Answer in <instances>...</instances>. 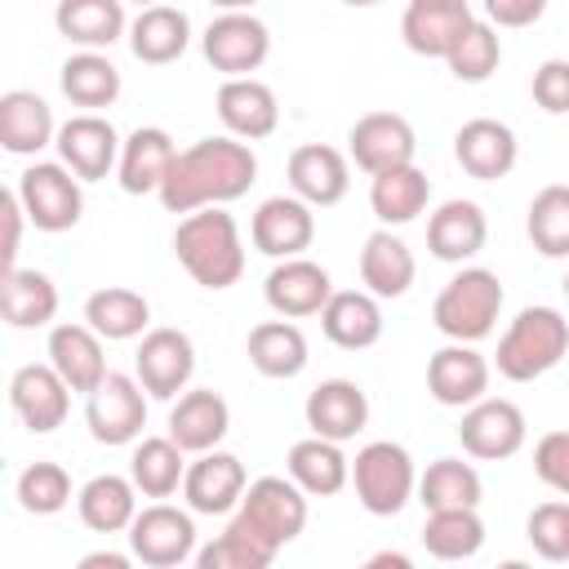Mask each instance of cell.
Wrapping results in <instances>:
<instances>
[{
    "label": "cell",
    "instance_id": "39",
    "mask_svg": "<svg viewBox=\"0 0 569 569\" xmlns=\"http://www.w3.org/2000/svg\"><path fill=\"white\" fill-rule=\"evenodd\" d=\"M0 307L13 329H44L58 316V284L36 267H9L0 280Z\"/></svg>",
    "mask_w": 569,
    "mask_h": 569
},
{
    "label": "cell",
    "instance_id": "3",
    "mask_svg": "<svg viewBox=\"0 0 569 569\" xmlns=\"http://www.w3.org/2000/svg\"><path fill=\"white\" fill-rule=\"evenodd\" d=\"M565 356H569V320H565V311L538 302V307L516 311V320L498 338L493 369L507 382H533V378L551 373Z\"/></svg>",
    "mask_w": 569,
    "mask_h": 569
},
{
    "label": "cell",
    "instance_id": "16",
    "mask_svg": "<svg viewBox=\"0 0 569 569\" xmlns=\"http://www.w3.org/2000/svg\"><path fill=\"white\" fill-rule=\"evenodd\" d=\"M493 365L476 351V342H445L427 360V391L445 409H467L480 396H489Z\"/></svg>",
    "mask_w": 569,
    "mask_h": 569
},
{
    "label": "cell",
    "instance_id": "12",
    "mask_svg": "<svg viewBox=\"0 0 569 569\" xmlns=\"http://www.w3.org/2000/svg\"><path fill=\"white\" fill-rule=\"evenodd\" d=\"M133 373L147 387L151 400H178L196 373V347L182 329H147L133 351Z\"/></svg>",
    "mask_w": 569,
    "mask_h": 569
},
{
    "label": "cell",
    "instance_id": "6",
    "mask_svg": "<svg viewBox=\"0 0 569 569\" xmlns=\"http://www.w3.org/2000/svg\"><path fill=\"white\" fill-rule=\"evenodd\" d=\"M307 498L311 493L293 476H258V480H249L231 520L280 551L307 529Z\"/></svg>",
    "mask_w": 569,
    "mask_h": 569
},
{
    "label": "cell",
    "instance_id": "41",
    "mask_svg": "<svg viewBox=\"0 0 569 569\" xmlns=\"http://www.w3.org/2000/svg\"><path fill=\"white\" fill-rule=\"evenodd\" d=\"M84 320L107 338V342H129V338H142L147 325H151V302L138 293V289H124V284H107L98 293L84 298Z\"/></svg>",
    "mask_w": 569,
    "mask_h": 569
},
{
    "label": "cell",
    "instance_id": "10",
    "mask_svg": "<svg viewBox=\"0 0 569 569\" xmlns=\"http://www.w3.org/2000/svg\"><path fill=\"white\" fill-rule=\"evenodd\" d=\"M200 53L222 76H253L267 62V53H271V31L249 9H231V13H218L204 27Z\"/></svg>",
    "mask_w": 569,
    "mask_h": 569
},
{
    "label": "cell",
    "instance_id": "42",
    "mask_svg": "<svg viewBox=\"0 0 569 569\" xmlns=\"http://www.w3.org/2000/svg\"><path fill=\"white\" fill-rule=\"evenodd\" d=\"M422 547L436 560H471L485 547V520L476 507H445V511H427L422 525Z\"/></svg>",
    "mask_w": 569,
    "mask_h": 569
},
{
    "label": "cell",
    "instance_id": "20",
    "mask_svg": "<svg viewBox=\"0 0 569 569\" xmlns=\"http://www.w3.org/2000/svg\"><path fill=\"white\" fill-rule=\"evenodd\" d=\"M218 120L231 138H244V142H258V138H271L276 124H280V102H276V89L258 76H227L218 84Z\"/></svg>",
    "mask_w": 569,
    "mask_h": 569
},
{
    "label": "cell",
    "instance_id": "38",
    "mask_svg": "<svg viewBox=\"0 0 569 569\" xmlns=\"http://www.w3.org/2000/svg\"><path fill=\"white\" fill-rule=\"evenodd\" d=\"M58 84H62V98L71 107L102 111V107H111L120 98V67L102 49H80V53H71L62 62Z\"/></svg>",
    "mask_w": 569,
    "mask_h": 569
},
{
    "label": "cell",
    "instance_id": "33",
    "mask_svg": "<svg viewBox=\"0 0 569 569\" xmlns=\"http://www.w3.org/2000/svg\"><path fill=\"white\" fill-rule=\"evenodd\" d=\"M53 27L67 44L80 49H111L120 36H129L124 0H58Z\"/></svg>",
    "mask_w": 569,
    "mask_h": 569
},
{
    "label": "cell",
    "instance_id": "46",
    "mask_svg": "<svg viewBox=\"0 0 569 569\" xmlns=\"http://www.w3.org/2000/svg\"><path fill=\"white\" fill-rule=\"evenodd\" d=\"M276 556H280L276 547H267L258 533H249L244 525L231 520L213 542H204L196 551V565L200 569H267Z\"/></svg>",
    "mask_w": 569,
    "mask_h": 569
},
{
    "label": "cell",
    "instance_id": "44",
    "mask_svg": "<svg viewBox=\"0 0 569 569\" xmlns=\"http://www.w3.org/2000/svg\"><path fill=\"white\" fill-rule=\"evenodd\" d=\"M525 231L542 258H569V187L551 182L529 200Z\"/></svg>",
    "mask_w": 569,
    "mask_h": 569
},
{
    "label": "cell",
    "instance_id": "43",
    "mask_svg": "<svg viewBox=\"0 0 569 569\" xmlns=\"http://www.w3.org/2000/svg\"><path fill=\"white\" fill-rule=\"evenodd\" d=\"M485 498V480L471 462L462 458H436L427 462V471L418 476V502L427 511H445V507H480Z\"/></svg>",
    "mask_w": 569,
    "mask_h": 569
},
{
    "label": "cell",
    "instance_id": "32",
    "mask_svg": "<svg viewBox=\"0 0 569 569\" xmlns=\"http://www.w3.org/2000/svg\"><path fill=\"white\" fill-rule=\"evenodd\" d=\"M76 511H80V525L93 533H129V525L138 516V485L129 476L102 471L80 485Z\"/></svg>",
    "mask_w": 569,
    "mask_h": 569
},
{
    "label": "cell",
    "instance_id": "36",
    "mask_svg": "<svg viewBox=\"0 0 569 569\" xmlns=\"http://www.w3.org/2000/svg\"><path fill=\"white\" fill-rule=\"evenodd\" d=\"M431 200V178L418 164H396L369 178V209L382 227H405L413 222Z\"/></svg>",
    "mask_w": 569,
    "mask_h": 569
},
{
    "label": "cell",
    "instance_id": "60",
    "mask_svg": "<svg viewBox=\"0 0 569 569\" xmlns=\"http://www.w3.org/2000/svg\"><path fill=\"white\" fill-rule=\"evenodd\" d=\"M560 289H565V298H569V271H565V280H560Z\"/></svg>",
    "mask_w": 569,
    "mask_h": 569
},
{
    "label": "cell",
    "instance_id": "17",
    "mask_svg": "<svg viewBox=\"0 0 569 569\" xmlns=\"http://www.w3.org/2000/svg\"><path fill=\"white\" fill-rule=\"evenodd\" d=\"M249 489V476H244V462L227 449H204L196 453V462H187V476H182V498L196 516H227L240 507Z\"/></svg>",
    "mask_w": 569,
    "mask_h": 569
},
{
    "label": "cell",
    "instance_id": "57",
    "mask_svg": "<svg viewBox=\"0 0 569 569\" xmlns=\"http://www.w3.org/2000/svg\"><path fill=\"white\" fill-rule=\"evenodd\" d=\"M342 4H351V9H369V4H378V0H342Z\"/></svg>",
    "mask_w": 569,
    "mask_h": 569
},
{
    "label": "cell",
    "instance_id": "31",
    "mask_svg": "<svg viewBox=\"0 0 569 569\" xmlns=\"http://www.w3.org/2000/svg\"><path fill=\"white\" fill-rule=\"evenodd\" d=\"M418 276V262H413V249L391 231V227H378L365 249H360V284L373 293V298H405L409 284Z\"/></svg>",
    "mask_w": 569,
    "mask_h": 569
},
{
    "label": "cell",
    "instance_id": "15",
    "mask_svg": "<svg viewBox=\"0 0 569 569\" xmlns=\"http://www.w3.org/2000/svg\"><path fill=\"white\" fill-rule=\"evenodd\" d=\"M413 151H418V133L400 111H369L347 133V156L369 178L396 164H413Z\"/></svg>",
    "mask_w": 569,
    "mask_h": 569
},
{
    "label": "cell",
    "instance_id": "22",
    "mask_svg": "<svg viewBox=\"0 0 569 569\" xmlns=\"http://www.w3.org/2000/svg\"><path fill=\"white\" fill-rule=\"evenodd\" d=\"M284 173H289L293 196H302L311 209L338 204V200L347 196V187H351V164H347V156H342L338 147H329V142L293 147Z\"/></svg>",
    "mask_w": 569,
    "mask_h": 569
},
{
    "label": "cell",
    "instance_id": "40",
    "mask_svg": "<svg viewBox=\"0 0 569 569\" xmlns=\"http://www.w3.org/2000/svg\"><path fill=\"white\" fill-rule=\"evenodd\" d=\"M187 476V449L173 436H142L133 440L129 458V480L138 485L142 498H173Z\"/></svg>",
    "mask_w": 569,
    "mask_h": 569
},
{
    "label": "cell",
    "instance_id": "55",
    "mask_svg": "<svg viewBox=\"0 0 569 569\" xmlns=\"http://www.w3.org/2000/svg\"><path fill=\"white\" fill-rule=\"evenodd\" d=\"M209 4H218L222 13H231V9H253L258 0H209Z\"/></svg>",
    "mask_w": 569,
    "mask_h": 569
},
{
    "label": "cell",
    "instance_id": "4",
    "mask_svg": "<svg viewBox=\"0 0 569 569\" xmlns=\"http://www.w3.org/2000/svg\"><path fill=\"white\" fill-rule=\"evenodd\" d=\"M502 280L498 271L489 267H462L440 293H436V307H431V320L436 329L449 338V342H480L493 333L498 325V311H502Z\"/></svg>",
    "mask_w": 569,
    "mask_h": 569
},
{
    "label": "cell",
    "instance_id": "37",
    "mask_svg": "<svg viewBox=\"0 0 569 569\" xmlns=\"http://www.w3.org/2000/svg\"><path fill=\"white\" fill-rule=\"evenodd\" d=\"M284 471H289L311 498H333V493H342L347 480H351V458L342 453L338 440H325V436L311 431L307 440H298V445L289 449Z\"/></svg>",
    "mask_w": 569,
    "mask_h": 569
},
{
    "label": "cell",
    "instance_id": "54",
    "mask_svg": "<svg viewBox=\"0 0 569 569\" xmlns=\"http://www.w3.org/2000/svg\"><path fill=\"white\" fill-rule=\"evenodd\" d=\"M365 565H369V569H382V565H391V569H409L413 560H409L405 551H378V556H369Z\"/></svg>",
    "mask_w": 569,
    "mask_h": 569
},
{
    "label": "cell",
    "instance_id": "9",
    "mask_svg": "<svg viewBox=\"0 0 569 569\" xmlns=\"http://www.w3.org/2000/svg\"><path fill=\"white\" fill-rule=\"evenodd\" d=\"M196 511L187 507H169L164 498H156L151 507H138L133 525H129V551L133 560L151 565V569H173L196 560Z\"/></svg>",
    "mask_w": 569,
    "mask_h": 569
},
{
    "label": "cell",
    "instance_id": "28",
    "mask_svg": "<svg viewBox=\"0 0 569 569\" xmlns=\"http://www.w3.org/2000/svg\"><path fill=\"white\" fill-rule=\"evenodd\" d=\"M320 329L342 351H365L382 338V298L369 289H333V298L320 311Z\"/></svg>",
    "mask_w": 569,
    "mask_h": 569
},
{
    "label": "cell",
    "instance_id": "21",
    "mask_svg": "<svg viewBox=\"0 0 569 569\" xmlns=\"http://www.w3.org/2000/svg\"><path fill=\"white\" fill-rule=\"evenodd\" d=\"M453 156H458L462 173H471L476 182H498L516 169L520 142H516L511 124H502L493 116H476L453 133Z\"/></svg>",
    "mask_w": 569,
    "mask_h": 569
},
{
    "label": "cell",
    "instance_id": "53",
    "mask_svg": "<svg viewBox=\"0 0 569 569\" xmlns=\"http://www.w3.org/2000/svg\"><path fill=\"white\" fill-rule=\"evenodd\" d=\"M129 560H133V551L129 556H120V551H89V556H80V569H129Z\"/></svg>",
    "mask_w": 569,
    "mask_h": 569
},
{
    "label": "cell",
    "instance_id": "30",
    "mask_svg": "<svg viewBox=\"0 0 569 569\" xmlns=\"http://www.w3.org/2000/svg\"><path fill=\"white\" fill-rule=\"evenodd\" d=\"M173 156H178V147L160 124H138L120 147L116 178H120V187L129 196H151V191H160Z\"/></svg>",
    "mask_w": 569,
    "mask_h": 569
},
{
    "label": "cell",
    "instance_id": "35",
    "mask_svg": "<svg viewBox=\"0 0 569 569\" xmlns=\"http://www.w3.org/2000/svg\"><path fill=\"white\" fill-rule=\"evenodd\" d=\"M244 351H249V365H253L262 378H280V382H284V378H298V373L307 369V360H311L307 333H302L293 320H284V316L253 325Z\"/></svg>",
    "mask_w": 569,
    "mask_h": 569
},
{
    "label": "cell",
    "instance_id": "45",
    "mask_svg": "<svg viewBox=\"0 0 569 569\" xmlns=\"http://www.w3.org/2000/svg\"><path fill=\"white\" fill-rule=\"evenodd\" d=\"M502 62V40H498V27L489 18H471V27L458 36V44L449 49L445 67L453 71V80L462 84H480L498 71Z\"/></svg>",
    "mask_w": 569,
    "mask_h": 569
},
{
    "label": "cell",
    "instance_id": "47",
    "mask_svg": "<svg viewBox=\"0 0 569 569\" xmlns=\"http://www.w3.org/2000/svg\"><path fill=\"white\" fill-rule=\"evenodd\" d=\"M13 493L27 516H58L71 502V476L62 462H31L18 471Z\"/></svg>",
    "mask_w": 569,
    "mask_h": 569
},
{
    "label": "cell",
    "instance_id": "13",
    "mask_svg": "<svg viewBox=\"0 0 569 569\" xmlns=\"http://www.w3.org/2000/svg\"><path fill=\"white\" fill-rule=\"evenodd\" d=\"M58 160L80 178V182H98V178H111L116 164H120V147L124 138L116 133V124L98 111H80L71 120L58 124Z\"/></svg>",
    "mask_w": 569,
    "mask_h": 569
},
{
    "label": "cell",
    "instance_id": "26",
    "mask_svg": "<svg viewBox=\"0 0 569 569\" xmlns=\"http://www.w3.org/2000/svg\"><path fill=\"white\" fill-rule=\"evenodd\" d=\"M227 431H231V409L213 387H187L169 409V436L187 453L218 449L227 440Z\"/></svg>",
    "mask_w": 569,
    "mask_h": 569
},
{
    "label": "cell",
    "instance_id": "7",
    "mask_svg": "<svg viewBox=\"0 0 569 569\" xmlns=\"http://www.w3.org/2000/svg\"><path fill=\"white\" fill-rule=\"evenodd\" d=\"M18 200L27 209V222L36 231H71L84 213V191H80V178L62 164V160H36L18 173Z\"/></svg>",
    "mask_w": 569,
    "mask_h": 569
},
{
    "label": "cell",
    "instance_id": "59",
    "mask_svg": "<svg viewBox=\"0 0 569 569\" xmlns=\"http://www.w3.org/2000/svg\"><path fill=\"white\" fill-rule=\"evenodd\" d=\"M133 4H138V9H147V4H160V0H133Z\"/></svg>",
    "mask_w": 569,
    "mask_h": 569
},
{
    "label": "cell",
    "instance_id": "2",
    "mask_svg": "<svg viewBox=\"0 0 569 569\" xmlns=\"http://www.w3.org/2000/svg\"><path fill=\"white\" fill-rule=\"evenodd\" d=\"M173 258L200 289H213V293L231 289L244 276V240H240L236 218L222 204L182 213L173 231Z\"/></svg>",
    "mask_w": 569,
    "mask_h": 569
},
{
    "label": "cell",
    "instance_id": "51",
    "mask_svg": "<svg viewBox=\"0 0 569 569\" xmlns=\"http://www.w3.org/2000/svg\"><path fill=\"white\" fill-rule=\"evenodd\" d=\"M485 18L493 27H533L542 13H547V0H480Z\"/></svg>",
    "mask_w": 569,
    "mask_h": 569
},
{
    "label": "cell",
    "instance_id": "19",
    "mask_svg": "<svg viewBox=\"0 0 569 569\" xmlns=\"http://www.w3.org/2000/svg\"><path fill=\"white\" fill-rule=\"evenodd\" d=\"M249 240H253L258 253H267L276 262L280 258H298L316 240V213H311V204L302 196H267L253 209Z\"/></svg>",
    "mask_w": 569,
    "mask_h": 569
},
{
    "label": "cell",
    "instance_id": "49",
    "mask_svg": "<svg viewBox=\"0 0 569 569\" xmlns=\"http://www.w3.org/2000/svg\"><path fill=\"white\" fill-rule=\"evenodd\" d=\"M533 471H538V480L547 489L569 498V431H547L533 445Z\"/></svg>",
    "mask_w": 569,
    "mask_h": 569
},
{
    "label": "cell",
    "instance_id": "50",
    "mask_svg": "<svg viewBox=\"0 0 569 569\" xmlns=\"http://www.w3.org/2000/svg\"><path fill=\"white\" fill-rule=\"evenodd\" d=\"M533 102L547 116H569V58H547L533 71Z\"/></svg>",
    "mask_w": 569,
    "mask_h": 569
},
{
    "label": "cell",
    "instance_id": "48",
    "mask_svg": "<svg viewBox=\"0 0 569 569\" xmlns=\"http://www.w3.org/2000/svg\"><path fill=\"white\" fill-rule=\"evenodd\" d=\"M529 547L542 556V560H565V498H551V502H538L529 511Z\"/></svg>",
    "mask_w": 569,
    "mask_h": 569
},
{
    "label": "cell",
    "instance_id": "58",
    "mask_svg": "<svg viewBox=\"0 0 569 569\" xmlns=\"http://www.w3.org/2000/svg\"><path fill=\"white\" fill-rule=\"evenodd\" d=\"M427 4H471V0H427Z\"/></svg>",
    "mask_w": 569,
    "mask_h": 569
},
{
    "label": "cell",
    "instance_id": "52",
    "mask_svg": "<svg viewBox=\"0 0 569 569\" xmlns=\"http://www.w3.org/2000/svg\"><path fill=\"white\" fill-rule=\"evenodd\" d=\"M0 209H4V271L9 267H18V244H22V222H27V209H22V200H18V191H4V200H0Z\"/></svg>",
    "mask_w": 569,
    "mask_h": 569
},
{
    "label": "cell",
    "instance_id": "29",
    "mask_svg": "<svg viewBox=\"0 0 569 569\" xmlns=\"http://www.w3.org/2000/svg\"><path fill=\"white\" fill-rule=\"evenodd\" d=\"M187 44H191V18L178 4H147L129 22V49L147 67L178 62L187 53Z\"/></svg>",
    "mask_w": 569,
    "mask_h": 569
},
{
    "label": "cell",
    "instance_id": "1",
    "mask_svg": "<svg viewBox=\"0 0 569 569\" xmlns=\"http://www.w3.org/2000/svg\"><path fill=\"white\" fill-rule=\"evenodd\" d=\"M258 182V156L244 138H200L182 147L160 182V204L169 213H196L209 204H231Z\"/></svg>",
    "mask_w": 569,
    "mask_h": 569
},
{
    "label": "cell",
    "instance_id": "34",
    "mask_svg": "<svg viewBox=\"0 0 569 569\" xmlns=\"http://www.w3.org/2000/svg\"><path fill=\"white\" fill-rule=\"evenodd\" d=\"M471 27V4H427L409 0L400 18V36L418 58H449L458 36Z\"/></svg>",
    "mask_w": 569,
    "mask_h": 569
},
{
    "label": "cell",
    "instance_id": "11",
    "mask_svg": "<svg viewBox=\"0 0 569 569\" xmlns=\"http://www.w3.org/2000/svg\"><path fill=\"white\" fill-rule=\"evenodd\" d=\"M525 436H529V422H525L520 405L502 400V396H480L476 405L462 409V422H458L462 449L480 462H502V458L520 453Z\"/></svg>",
    "mask_w": 569,
    "mask_h": 569
},
{
    "label": "cell",
    "instance_id": "5",
    "mask_svg": "<svg viewBox=\"0 0 569 569\" xmlns=\"http://www.w3.org/2000/svg\"><path fill=\"white\" fill-rule=\"evenodd\" d=\"M351 485L369 516H400L418 493V467L405 445L369 440L351 462Z\"/></svg>",
    "mask_w": 569,
    "mask_h": 569
},
{
    "label": "cell",
    "instance_id": "18",
    "mask_svg": "<svg viewBox=\"0 0 569 569\" xmlns=\"http://www.w3.org/2000/svg\"><path fill=\"white\" fill-rule=\"evenodd\" d=\"M262 298H267V307L276 311V316H284V320H307V316H320L325 311V302L333 298V280H329V271L320 267V262H311V258H280L271 271H267V280H262Z\"/></svg>",
    "mask_w": 569,
    "mask_h": 569
},
{
    "label": "cell",
    "instance_id": "27",
    "mask_svg": "<svg viewBox=\"0 0 569 569\" xmlns=\"http://www.w3.org/2000/svg\"><path fill=\"white\" fill-rule=\"evenodd\" d=\"M49 142H58L53 107L31 89L0 93V147L9 156H40Z\"/></svg>",
    "mask_w": 569,
    "mask_h": 569
},
{
    "label": "cell",
    "instance_id": "56",
    "mask_svg": "<svg viewBox=\"0 0 569 569\" xmlns=\"http://www.w3.org/2000/svg\"><path fill=\"white\" fill-rule=\"evenodd\" d=\"M565 560H569V502H565Z\"/></svg>",
    "mask_w": 569,
    "mask_h": 569
},
{
    "label": "cell",
    "instance_id": "23",
    "mask_svg": "<svg viewBox=\"0 0 569 569\" xmlns=\"http://www.w3.org/2000/svg\"><path fill=\"white\" fill-rule=\"evenodd\" d=\"M302 413H307V427L316 436L342 445V440H351V436L365 431V422H369V396L351 378H325L320 387H311Z\"/></svg>",
    "mask_w": 569,
    "mask_h": 569
},
{
    "label": "cell",
    "instance_id": "14",
    "mask_svg": "<svg viewBox=\"0 0 569 569\" xmlns=\"http://www.w3.org/2000/svg\"><path fill=\"white\" fill-rule=\"evenodd\" d=\"M9 409L31 436H49L67 422L71 409V387L67 378L44 360V365H22L9 378Z\"/></svg>",
    "mask_w": 569,
    "mask_h": 569
},
{
    "label": "cell",
    "instance_id": "8",
    "mask_svg": "<svg viewBox=\"0 0 569 569\" xmlns=\"http://www.w3.org/2000/svg\"><path fill=\"white\" fill-rule=\"evenodd\" d=\"M84 427L98 445H133L147 427V387L138 373L107 369V378L84 396Z\"/></svg>",
    "mask_w": 569,
    "mask_h": 569
},
{
    "label": "cell",
    "instance_id": "25",
    "mask_svg": "<svg viewBox=\"0 0 569 569\" xmlns=\"http://www.w3.org/2000/svg\"><path fill=\"white\" fill-rule=\"evenodd\" d=\"M102 333L89 325V320H80V325H53L49 329V365L67 378V387L71 391H80V396H89L102 378H107V356H102Z\"/></svg>",
    "mask_w": 569,
    "mask_h": 569
},
{
    "label": "cell",
    "instance_id": "24",
    "mask_svg": "<svg viewBox=\"0 0 569 569\" xmlns=\"http://www.w3.org/2000/svg\"><path fill=\"white\" fill-rule=\"evenodd\" d=\"M489 240V218L476 200H445L431 218H427V249L440 262H471Z\"/></svg>",
    "mask_w": 569,
    "mask_h": 569
}]
</instances>
